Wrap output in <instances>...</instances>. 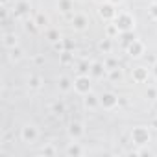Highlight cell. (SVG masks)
I'll list each match as a JSON object with an SVG mask.
<instances>
[{
    "label": "cell",
    "instance_id": "obj_12",
    "mask_svg": "<svg viewBox=\"0 0 157 157\" xmlns=\"http://www.w3.org/2000/svg\"><path fill=\"white\" fill-rule=\"evenodd\" d=\"M30 11V4L28 2H24V0H22V2H19L17 6H15V17H22V15H26Z\"/></svg>",
    "mask_w": 157,
    "mask_h": 157
},
{
    "label": "cell",
    "instance_id": "obj_3",
    "mask_svg": "<svg viewBox=\"0 0 157 157\" xmlns=\"http://www.w3.org/2000/svg\"><path fill=\"white\" fill-rule=\"evenodd\" d=\"M131 140H133L135 144H139V146L148 144V142H150V131H148L144 126H139V128H135V129L131 131Z\"/></svg>",
    "mask_w": 157,
    "mask_h": 157
},
{
    "label": "cell",
    "instance_id": "obj_17",
    "mask_svg": "<svg viewBox=\"0 0 157 157\" xmlns=\"http://www.w3.org/2000/svg\"><path fill=\"white\" fill-rule=\"evenodd\" d=\"M59 10L65 11V13H68L72 10V0H59Z\"/></svg>",
    "mask_w": 157,
    "mask_h": 157
},
{
    "label": "cell",
    "instance_id": "obj_15",
    "mask_svg": "<svg viewBox=\"0 0 157 157\" xmlns=\"http://www.w3.org/2000/svg\"><path fill=\"white\" fill-rule=\"evenodd\" d=\"M120 76H122V72H120V68H118V67H115V68H109V80H111V82H117V80H120Z\"/></svg>",
    "mask_w": 157,
    "mask_h": 157
},
{
    "label": "cell",
    "instance_id": "obj_6",
    "mask_svg": "<svg viewBox=\"0 0 157 157\" xmlns=\"http://www.w3.org/2000/svg\"><path fill=\"white\" fill-rule=\"evenodd\" d=\"M131 78H133L137 83H144V82L148 80V68H144V67H135L133 72H131Z\"/></svg>",
    "mask_w": 157,
    "mask_h": 157
},
{
    "label": "cell",
    "instance_id": "obj_30",
    "mask_svg": "<svg viewBox=\"0 0 157 157\" xmlns=\"http://www.w3.org/2000/svg\"><path fill=\"white\" fill-rule=\"evenodd\" d=\"M96 2H100V4H104V2H109V0H96Z\"/></svg>",
    "mask_w": 157,
    "mask_h": 157
},
{
    "label": "cell",
    "instance_id": "obj_4",
    "mask_svg": "<svg viewBox=\"0 0 157 157\" xmlns=\"http://www.w3.org/2000/svg\"><path fill=\"white\" fill-rule=\"evenodd\" d=\"M98 15L104 19V21H111V19H115L117 17V10H115V4H102L100 6V10H98Z\"/></svg>",
    "mask_w": 157,
    "mask_h": 157
},
{
    "label": "cell",
    "instance_id": "obj_14",
    "mask_svg": "<svg viewBox=\"0 0 157 157\" xmlns=\"http://www.w3.org/2000/svg\"><path fill=\"white\" fill-rule=\"evenodd\" d=\"M120 35H122V44H124V46H128V44H131V43L135 41V33H133V30H131V32H122Z\"/></svg>",
    "mask_w": 157,
    "mask_h": 157
},
{
    "label": "cell",
    "instance_id": "obj_7",
    "mask_svg": "<svg viewBox=\"0 0 157 157\" xmlns=\"http://www.w3.org/2000/svg\"><path fill=\"white\" fill-rule=\"evenodd\" d=\"M37 128L35 126H24L22 128V140L24 142H33L37 139Z\"/></svg>",
    "mask_w": 157,
    "mask_h": 157
},
{
    "label": "cell",
    "instance_id": "obj_10",
    "mask_svg": "<svg viewBox=\"0 0 157 157\" xmlns=\"http://www.w3.org/2000/svg\"><path fill=\"white\" fill-rule=\"evenodd\" d=\"M68 133H70V137H74V139L82 137V133H83V126H82L80 122H72L70 128H68Z\"/></svg>",
    "mask_w": 157,
    "mask_h": 157
},
{
    "label": "cell",
    "instance_id": "obj_9",
    "mask_svg": "<svg viewBox=\"0 0 157 157\" xmlns=\"http://www.w3.org/2000/svg\"><path fill=\"white\" fill-rule=\"evenodd\" d=\"M83 104H85V107L94 109V107L100 104V98H98L96 94H93V93H87V94H85V98H83Z\"/></svg>",
    "mask_w": 157,
    "mask_h": 157
},
{
    "label": "cell",
    "instance_id": "obj_28",
    "mask_svg": "<svg viewBox=\"0 0 157 157\" xmlns=\"http://www.w3.org/2000/svg\"><path fill=\"white\" fill-rule=\"evenodd\" d=\"M109 2H111V4H115V6H117V4H120V2H122V0H109Z\"/></svg>",
    "mask_w": 157,
    "mask_h": 157
},
{
    "label": "cell",
    "instance_id": "obj_25",
    "mask_svg": "<svg viewBox=\"0 0 157 157\" xmlns=\"http://www.w3.org/2000/svg\"><path fill=\"white\" fill-rule=\"evenodd\" d=\"M150 15H151L153 19H157V4H153V6L150 8Z\"/></svg>",
    "mask_w": 157,
    "mask_h": 157
},
{
    "label": "cell",
    "instance_id": "obj_13",
    "mask_svg": "<svg viewBox=\"0 0 157 157\" xmlns=\"http://www.w3.org/2000/svg\"><path fill=\"white\" fill-rule=\"evenodd\" d=\"M72 24H74V28H78V30H83V28L87 26V19H85L83 15H74Z\"/></svg>",
    "mask_w": 157,
    "mask_h": 157
},
{
    "label": "cell",
    "instance_id": "obj_23",
    "mask_svg": "<svg viewBox=\"0 0 157 157\" xmlns=\"http://www.w3.org/2000/svg\"><path fill=\"white\" fill-rule=\"evenodd\" d=\"M21 56H22L21 48H13V50H11V59H19Z\"/></svg>",
    "mask_w": 157,
    "mask_h": 157
},
{
    "label": "cell",
    "instance_id": "obj_11",
    "mask_svg": "<svg viewBox=\"0 0 157 157\" xmlns=\"http://www.w3.org/2000/svg\"><path fill=\"white\" fill-rule=\"evenodd\" d=\"M104 72H105V65H104V63H93V65H91V70H89V74H93L94 78H100V76H104Z\"/></svg>",
    "mask_w": 157,
    "mask_h": 157
},
{
    "label": "cell",
    "instance_id": "obj_5",
    "mask_svg": "<svg viewBox=\"0 0 157 157\" xmlns=\"http://www.w3.org/2000/svg\"><path fill=\"white\" fill-rule=\"evenodd\" d=\"M100 105H104L105 109H113L118 105V98L113 93H104V96H100Z\"/></svg>",
    "mask_w": 157,
    "mask_h": 157
},
{
    "label": "cell",
    "instance_id": "obj_20",
    "mask_svg": "<svg viewBox=\"0 0 157 157\" xmlns=\"http://www.w3.org/2000/svg\"><path fill=\"white\" fill-rule=\"evenodd\" d=\"M4 44H6V46H10V48H13V46L17 44V37H15L13 33L6 35V37H4Z\"/></svg>",
    "mask_w": 157,
    "mask_h": 157
},
{
    "label": "cell",
    "instance_id": "obj_27",
    "mask_svg": "<svg viewBox=\"0 0 157 157\" xmlns=\"http://www.w3.org/2000/svg\"><path fill=\"white\" fill-rule=\"evenodd\" d=\"M56 111H63V105L61 104H56Z\"/></svg>",
    "mask_w": 157,
    "mask_h": 157
},
{
    "label": "cell",
    "instance_id": "obj_22",
    "mask_svg": "<svg viewBox=\"0 0 157 157\" xmlns=\"http://www.w3.org/2000/svg\"><path fill=\"white\" fill-rule=\"evenodd\" d=\"M48 39H50V41H52V43H56V41H57V39H59V33H57V32H54V30H52V32H48Z\"/></svg>",
    "mask_w": 157,
    "mask_h": 157
},
{
    "label": "cell",
    "instance_id": "obj_8",
    "mask_svg": "<svg viewBox=\"0 0 157 157\" xmlns=\"http://www.w3.org/2000/svg\"><path fill=\"white\" fill-rule=\"evenodd\" d=\"M128 54H129L131 57H139L140 54H144V44L135 39L131 44H128Z\"/></svg>",
    "mask_w": 157,
    "mask_h": 157
},
{
    "label": "cell",
    "instance_id": "obj_26",
    "mask_svg": "<svg viewBox=\"0 0 157 157\" xmlns=\"http://www.w3.org/2000/svg\"><path fill=\"white\" fill-rule=\"evenodd\" d=\"M35 24H37V22H26V30H28V32H30V30L33 32V30H35Z\"/></svg>",
    "mask_w": 157,
    "mask_h": 157
},
{
    "label": "cell",
    "instance_id": "obj_2",
    "mask_svg": "<svg viewBox=\"0 0 157 157\" xmlns=\"http://www.w3.org/2000/svg\"><path fill=\"white\" fill-rule=\"evenodd\" d=\"M74 89L80 94L91 93V78H89V74H80V76H78L74 80Z\"/></svg>",
    "mask_w": 157,
    "mask_h": 157
},
{
    "label": "cell",
    "instance_id": "obj_24",
    "mask_svg": "<svg viewBox=\"0 0 157 157\" xmlns=\"http://www.w3.org/2000/svg\"><path fill=\"white\" fill-rule=\"evenodd\" d=\"M146 96H148V98H151V100H153V98H157V91H155V89H153V87H150V89H148V91H146Z\"/></svg>",
    "mask_w": 157,
    "mask_h": 157
},
{
    "label": "cell",
    "instance_id": "obj_16",
    "mask_svg": "<svg viewBox=\"0 0 157 157\" xmlns=\"http://www.w3.org/2000/svg\"><path fill=\"white\" fill-rule=\"evenodd\" d=\"M70 87H72V82L68 80L67 76H63L61 80H59V89H61V91H68Z\"/></svg>",
    "mask_w": 157,
    "mask_h": 157
},
{
    "label": "cell",
    "instance_id": "obj_21",
    "mask_svg": "<svg viewBox=\"0 0 157 157\" xmlns=\"http://www.w3.org/2000/svg\"><path fill=\"white\" fill-rule=\"evenodd\" d=\"M39 85H41V78L32 76V78H30V87H32V89H39Z\"/></svg>",
    "mask_w": 157,
    "mask_h": 157
},
{
    "label": "cell",
    "instance_id": "obj_29",
    "mask_svg": "<svg viewBox=\"0 0 157 157\" xmlns=\"http://www.w3.org/2000/svg\"><path fill=\"white\" fill-rule=\"evenodd\" d=\"M151 128H155V129H157V120H153V122H151Z\"/></svg>",
    "mask_w": 157,
    "mask_h": 157
},
{
    "label": "cell",
    "instance_id": "obj_1",
    "mask_svg": "<svg viewBox=\"0 0 157 157\" xmlns=\"http://www.w3.org/2000/svg\"><path fill=\"white\" fill-rule=\"evenodd\" d=\"M133 24H135V21H133V17H131L129 13H117V17H115V26L118 28L120 33H122V32H131V30H133Z\"/></svg>",
    "mask_w": 157,
    "mask_h": 157
},
{
    "label": "cell",
    "instance_id": "obj_19",
    "mask_svg": "<svg viewBox=\"0 0 157 157\" xmlns=\"http://www.w3.org/2000/svg\"><path fill=\"white\" fill-rule=\"evenodd\" d=\"M83 151H82V148L78 146V144H72V146H68L67 148V155H82Z\"/></svg>",
    "mask_w": 157,
    "mask_h": 157
},
{
    "label": "cell",
    "instance_id": "obj_31",
    "mask_svg": "<svg viewBox=\"0 0 157 157\" xmlns=\"http://www.w3.org/2000/svg\"><path fill=\"white\" fill-rule=\"evenodd\" d=\"M153 68H155V76H157V65H155V67H153Z\"/></svg>",
    "mask_w": 157,
    "mask_h": 157
},
{
    "label": "cell",
    "instance_id": "obj_18",
    "mask_svg": "<svg viewBox=\"0 0 157 157\" xmlns=\"http://www.w3.org/2000/svg\"><path fill=\"white\" fill-rule=\"evenodd\" d=\"M98 48H100L104 54H109V52H111V39H104V41L98 44Z\"/></svg>",
    "mask_w": 157,
    "mask_h": 157
}]
</instances>
